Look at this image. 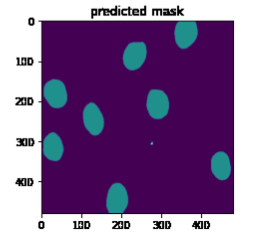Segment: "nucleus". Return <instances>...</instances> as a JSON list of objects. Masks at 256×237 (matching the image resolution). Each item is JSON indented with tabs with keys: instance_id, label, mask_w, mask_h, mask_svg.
<instances>
[{
	"instance_id": "obj_1",
	"label": "nucleus",
	"mask_w": 256,
	"mask_h": 237,
	"mask_svg": "<svg viewBox=\"0 0 256 237\" xmlns=\"http://www.w3.org/2000/svg\"><path fill=\"white\" fill-rule=\"evenodd\" d=\"M128 206V193L125 186L119 182L113 183L106 196V209L111 214L122 213Z\"/></svg>"
},
{
	"instance_id": "obj_2",
	"label": "nucleus",
	"mask_w": 256,
	"mask_h": 237,
	"mask_svg": "<svg viewBox=\"0 0 256 237\" xmlns=\"http://www.w3.org/2000/svg\"><path fill=\"white\" fill-rule=\"evenodd\" d=\"M147 56L146 44L142 41L130 42L123 52L122 60L126 69L137 70L145 62Z\"/></svg>"
},
{
	"instance_id": "obj_3",
	"label": "nucleus",
	"mask_w": 256,
	"mask_h": 237,
	"mask_svg": "<svg viewBox=\"0 0 256 237\" xmlns=\"http://www.w3.org/2000/svg\"><path fill=\"white\" fill-rule=\"evenodd\" d=\"M146 108L153 119L164 118L169 111L168 96L163 90L151 89L147 95Z\"/></svg>"
},
{
	"instance_id": "obj_4",
	"label": "nucleus",
	"mask_w": 256,
	"mask_h": 237,
	"mask_svg": "<svg viewBox=\"0 0 256 237\" xmlns=\"http://www.w3.org/2000/svg\"><path fill=\"white\" fill-rule=\"evenodd\" d=\"M43 95L49 106L62 108L67 102V91L65 84L59 79L47 81L43 87Z\"/></svg>"
},
{
	"instance_id": "obj_5",
	"label": "nucleus",
	"mask_w": 256,
	"mask_h": 237,
	"mask_svg": "<svg viewBox=\"0 0 256 237\" xmlns=\"http://www.w3.org/2000/svg\"><path fill=\"white\" fill-rule=\"evenodd\" d=\"M198 27L195 21H178L174 28V38L180 49H187L197 39Z\"/></svg>"
},
{
	"instance_id": "obj_6",
	"label": "nucleus",
	"mask_w": 256,
	"mask_h": 237,
	"mask_svg": "<svg viewBox=\"0 0 256 237\" xmlns=\"http://www.w3.org/2000/svg\"><path fill=\"white\" fill-rule=\"evenodd\" d=\"M83 124L91 135H99L104 128V117L94 102H89L83 109Z\"/></svg>"
},
{
	"instance_id": "obj_7",
	"label": "nucleus",
	"mask_w": 256,
	"mask_h": 237,
	"mask_svg": "<svg viewBox=\"0 0 256 237\" xmlns=\"http://www.w3.org/2000/svg\"><path fill=\"white\" fill-rule=\"evenodd\" d=\"M42 152L50 161H59L63 155L64 147L60 136L55 132L48 133L42 142Z\"/></svg>"
},
{
	"instance_id": "obj_8",
	"label": "nucleus",
	"mask_w": 256,
	"mask_h": 237,
	"mask_svg": "<svg viewBox=\"0 0 256 237\" xmlns=\"http://www.w3.org/2000/svg\"><path fill=\"white\" fill-rule=\"evenodd\" d=\"M211 171L218 180H226L231 174L229 156L224 151L216 152L211 158Z\"/></svg>"
}]
</instances>
